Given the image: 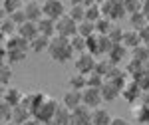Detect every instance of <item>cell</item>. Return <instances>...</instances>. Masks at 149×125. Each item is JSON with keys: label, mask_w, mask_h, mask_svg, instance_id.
<instances>
[{"label": "cell", "mask_w": 149, "mask_h": 125, "mask_svg": "<svg viewBox=\"0 0 149 125\" xmlns=\"http://www.w3.org/2000/svg\"><path fill=\"white\" fill-rule=\"evenodd\" d=\"M133 119L141 125H147L149 123V105H143V103H139L133 107Z\"/></svg>", "instance_id": "obj_23"}, {"label": "cell", "mask_w": 149, "mask_h": 125, "mask_svg": "<svg viewBox=\"0 0 149 125\" xmlns=\"http://www.w3.org/2000/svg\"><path fill=\"white\" fill-rule=\"evenodd\" d=\"M50 40L52 38H46V36H38L34 38L32 42H30V52H36V54H40V52H48V48H50Z\"/></svg>", "instance_id": "obj_22"}, {"label": "cell", "mask_w": 149, "mask_h": 125, "mask_svg": "<svg viewBox=\"0 0 149 125\" xmlns=\"http://www.w3.org/2000/svg\"><path fill=\"white\" fill-rule=\"evenodd\" d=\"M135 81L141 85V90H143V91H149V68L145 69L139 78H135Z\"/></svg>", "instance_id": "obj_40"}, {"label": "cell", "mask_w": 149, "mask_h": 125, "mask_svg": "<svg viewBox=\"0 0 149 125\" xmlns=\"http://www.w3.org/2000/svg\"><path fill=\"white\" fill-rule=\"evenodd\" d=\"M18 34L22 36L24 40H28V42H32L34 38L40 36V30H38V22H30V20H26L24 24L18 26Z\"/></svg>", "instance_id": "obj_13"}, {"label": "cell", "mask_w": 149, "mask_h": 125, "mask_svg": "<svg viewBox=\"0 0 149 125\" xmlns=\"http://www.w3.org/2000/svg\"><path fill=\"white\" fill-rule=\"evenodd\" d=\"M42 10H44V16L52 20H60L62 16L68 14L66 4L62 0H42Z\"/></svg>", "instance_id": "obj_3"}, {"label": "cell", "mask_w": 149, "mask_h": 125, "mask_svg": "<svg viewBox=\"0 0 149 125\" xmlns=\"http://www.w3.org/2000/svg\"><path fill=\"white\" fill-rule=\"evenodd\" d=\"M139 103H143V105H149V91H143V93H141V97H139Z\"/></svg>", "instance_id": "obj_44"}, {"label": "cell", "mask_w": 149, "mask_h": 125, "mask_svg": "<svg viewBox=\"0 0 149 125\" xmlns=\"http://www.w3.org/2000/svg\"><path fill=\"white\" fill-rule=\"evenodd\" d=\"M103 83H105V78L102 74H97V72L88 74V88H102Z\"/></svg>", "instance_id": "obj_37"}, {"label": "cell", "mask_w": 149, "mask_h": 125, "mask_svg": "<svg viewBox=\"0 0 149 125\" xmlns=\"http://www.w3.org/2000/svg\"><path fill=\"white\" fill-rule=\"evenodd\" d=\"M109 125H129L125 121V119H123V117H113V119H111V123Z\"/></svg>", "instance_id": "obj_43"}, {"label": "cell", "mask_w": 149, "mask_h": 125, "mask_svg": "<svg viewBox=\"0 0 149 125\" xmlns=\"http://www.w3.org/2000/svg\"><path fill=\"white\" fill-rule=\"evenodd\" d=\"M24 125H44V123H42V121H38L36 117H32V119H28V121H26Z\"/></svg>", "instance_id": "obj_45"}, {"label": "cell", "mask_w": 149, "mask_h": 125, "mask_svg": "<svg viewBox=\"0 0 149 125\" xmlns=\"http://www.w3.org/2000/svg\"><path fill=\"white\" fill-rule=\"evenodd\" d=\"M32 117H34V115L30 113V109H28V107H24L22 103L14 107V113H12V121H14V123L24 125L28 119H32Z\"/></svg>", "instance_id": "obj_20"}, {"label": "cell", "mask_w": 149, "mask_h": 125, "mask_svg": "<svg viewBox=\"0 0 149 125\" xmlns=\"http://www.w3.org/2000/svg\"><path fill=\"white\" fill-rule=\"evenodd\" d=\"M78 34L84 36V38H90V36L97 34V32H95V22H90V20L80 22V24H78Z\"/></svg>", "instance_id": "obj_31"}, {"label": "cell", "mask_w": 149, "mask_h": 125, "mask_svg": "<svg viewBox=\"0 0 149 125\" xmlns=\"http://www.w3.org/2000/svg\"><path fill=\"white\" fill-rule=\"evenodd\" d=\"M125 52H127V48H125L123 44H115L113 48H111V52H109L105 58H107V60H109L113 66H119V62L125 58Z\"/></svg>", "instance_id": "obj_21"}, {"label": "cell", "mask_w": 149, "mask_h": 125, "mask_svg": "<svg viewBox=\"0 0 149 125\" xmlns=\"http://www.w3.org/2000/svg\"><path fill=\"white\" fill-rule=\"evenodd\" d=\"M58 107H60V105H58V101L54 99V97H50V95H48L46 99H44V103L36 109L34 117L38 119V121H42V123L46 125V123H50V121H54Z\"/></svg>", "instance_id": "obj_2"}, {"label": "cell", "mask_w": 149, "mask_h": 125, "mask_svg": "<svg viewBox=\"0 0 149 125\" xmlns=\"http://www.w3.org/2000/svg\"><path fill=\"white\" fill-rule=\"evenodd\" d=\"M10 80H12V66L2 62V68H0V83H2V88H6L10 83Z\"/></svg>", "instance_id": "obj_35"}, {"label": "cell", "mask_w": 149, "mask_h": 125, "mask_svg": "<svg viewBox=\"0 0 149 125\" xmlns=\"http://www.w3.org/2000/svg\"><path fill=\"white\" fill-rule=\"evenodd\" d=\"M70 125H92V109L88 105H84V103H81L80 107H76L72 111Z\"/></svg>", "instance_id": "obj_8"}, {"label": "cell", "mask_w": 149, "mask_h": 125, "mask_svg": "<svg viewBox=\"0 0 149 125\" xmlns=\"http://www.w3.org/2000/svg\"><path fill=\"white\" fill-rule=\"evenodd\" d=\"M131 60H137V62H149V48L145 44L137 46V48H133L131 50Z\"/></svg>", "instance_id": "obj_29"}, {"label": "cell", "mask_w": 149, "mask_h": 125, "mask_svg": "<svg viewBox=\"0 0 149 125\" xmlns=\"http://www.w3.org/2000/svg\"><path fill=\"white\" fill-rule=\"evenodd\" d=\"M95 64H97V60H95V56L90 54V52H81V54H78L76 60H74L76 72H80V74H84V76L95 72Z\"/></svg>", "instance_id": "obj_4"}, {"label": "cell", "mask_w": 149, "mask_h": 125, "mask_svg": "<svg viewBox=\"0 0 149 125\" xmlns=\"http://www.w3.org/2000/svg\"><path fill=\"white\" fill-rule=\"evenodd\" d=\"M113 24L115 22H111L109 18H105V16H103V18H100V20L95 22V32H97V34H102V36H107Z\"/></svg>", "instance_id": "obj_33"}, {"label": "cell", "mask_w": 149, "mask_h": 125, "mask_svg": "<svg viewBox=\"0 0 149 125\" xmlns=\"http://www.w3.org/2000/svg\"><path fill=\"white\" fill-rule=\"evenodd\" d=\"M6 58H8V64L10 66H16V64H22L24 60H26V52L24 50H10L8 54H6ZM6 62V60H4Z\"/></svg>", "instance_id": "obj_34"}, {"label": "cell", "mask_w": 149, "mask_h": 125, "mask_svg": "<svg viewBox=\"0 0 149 125\" xmlns=\"http://www.w3.org/2000/svg\"><path fill=\"white\" fill-rule=\"evenodd\" d=\"M70 121H72V111H70L68 107L60 105L56 111V117H54V123L56 125H70Z\"/></svg>", "instance_id": "obj_26"}, {"label": "cell", "mask_w": 149, "mask_h": 125, "mask_svg": "<svg viewBox=\"0 0 149 125\" xmlns=\"http://www.w3.org/2000/svg\"><path fill=\"white\" fill-rule=\"evenodd\" d=\"M46 97H48V95H46V93H42V91H30V93H24L22 105H24V107H28V109H30V113L34 115L36 109L44 103Z\"/></svg>", "instance_id": "obj_9"}, {"label": "cell", "mask_w": 149, "mask_h": 125, "mask_svg": "<svg viewBox=\"0 0 149 125\" xmlns=\"http://www.w3.org/2000/svg\"><path fill=\"white\" fill-rule=\"evenodd\" d=\"M121 44L125 46L127 50H133V48H137V46L143 44V40H141V36H139L137 30H125V34H123V42Z\"/></svg>", "instance_id": "obj_17"}, {"label": "cell", "mask_w": 149, "mask_h": 125, "mask_svg": "<svg viewBox=\"0 0 149 125\" xmlns=\"http://www.w3.org/2000/svg\"><path fill=\"white\" fill-rule=\"evenodd\" d=\"M100 90H102L103 101H115V99L121 95V88H117L113 81H109V80H105V83H103Z\"/></svg>", "instance_id": "obj_15"}, {"label": "cell", "mask_w": 149, "mask_h": 125, "mask_svg": "<svg viewBox=\"0 0 149 125\" xmlns=\"http://www.w3.org/2000/svg\"><path fill=\"white\" fill-rule=\"evenodd\" d=\"M84 99H81V91H76V90H68L64 93V97H62V105L64 107H68L70 111H74L76 107H80Z\"/></svg>", "instance_id": "obj_12"}, {"label": "cell", "mask_w": 149, "mask_h": 125, "mask_svg": "<svg viewBox=\"0 0 149 125\" xmlns=\"http://www.w3.org/2000/svg\"><path fill=\"white\" fill-rule=\"evenodd\" d=\"M123 34H125V30H121L117 24H113L111 30H109V34H107V38H109L113 44H121V42H123Z\"/></svg>", "instance_id": "obj_36"}, {"label": "cell", "mask_w": 149, "mask_h": 125, "mask_svg": "<svg viewBox=\"0 0 149 125\" xmlns=\"http://www.w3.org/2000/svg\"><path fill=\"white\" fill-rule=\"evenodd\" d=\"M70 42H72V48H74V52L76 54H81V52H88V38H84V36H74V38H70Z\"/></svg>", "instance_id": "obj_32"}, {"label": "cell", "mask_w": 149, "mask_h": 125, "mask_svg": "<svg viewBox=\"0 0 149 125\" xmlns=\"http://www.w3.org/2000/svg\"><path fill=\"white\" fill-rule=\"evenodd\" d=\"M24 14H26V20H30V22H40V20L44 18L42 2H24Z\"/></svg>", "instance_id": "obj_11"}, {"label": "cell", "mask_w": 149, "mask_h": 125, "mask_svg": "<svg viewBox=\"0 0 149 125\" xmlns=\"http://www.w3.org/2000/svg\"><path fill=\"white\" fill-rule=\"evenodd\" d=\"M141 93H143L141 85H139L135 80H129V81H127V85L121 90V97H123L125 101H129V103H135L139 97H141Z\"/></svg>", "instance_id": "obj_10"}, {"label": "cell", "mask_w": 149, "mask_h": 125, "mask_svg": "<svg viewBox=\"0 0 149 125\" xmlns=\"http://www.w3.org/2000/svg\"><path fill=\"white\" fill-rule=\"evenodd\" d=\"M68 16L72 20H76V22L80 24L86 20V6L84 4H72V8L68 10Z\"/></svg>", "instance_id": "obj_28"}, {"label": "cell", "mask_w": 149, "mask_h": 125, "mask_svg": "<svg viewBox=\"0 0 149 125\" xmlns=\"http://www.w3.org/2000/svg\"><path fill=\"white\" fill-rule=\"evenodd\" d=\"M102 12L105 18H109L111 22L115 20H119L125 12V6H123V0H107V2H103L102 4Z\"/></svg>", "instance_id": "obj_5"}, {"label": "cell", "mask_w": 149, "mask_h": 125, "mask_svg": "<svg viewBox=\"0 0 149 125\" xmlns=\"http://www.w3.org/2000/svg\"><path fill=\"white\" fill-rule=\"evenodd\" d=\"M20 8H24V0H2V18H6V14H14Z\"/></svg>", "instance_id": "obj_24"}, {"label": "cell", "mask_w": 149, "mask_h": 125, "mask_svg": "<svg viewBox=\"0 0 149 125\" xmlns=\"http://www.w3.org/2000/svg\"><path fill=\"white\" fill-rule=\"evenodd\" d=\"M123 6H125L127 14H135V12H141L143 0H123Z\"/></svg>", "instance_id": "obj_38"}, {"label": "cell", "mask_w": 149, "mask_h": 125, "mask_svg": "<svg viewBox=\"0 0 149 125\" xmlns=\"http://www.w3.org/2000/svg\"><path fill=\"white\" fill-rule=\"evenodd\" d=\"M0 32H2V38H10V36L18 34V26L10 20V16L2 18V24H0Z\"/></svg>", "instance_id": "obj_25"}, {"label": "cell", "mask_w": 149, "mask_h": 125, "mask_svg": "<svg viewBox=\"0 0 149 125\" xmlns=\"http://www.w3.org/2000/svg\"><path fill=\"white\" fill-rule=\"evenodd\" d=\"M12 113H14V107H12L10 103H6V101L0 103V117H2V121H4V123L12 121Z\"/></svg>", "instance_id": "obj_39"}, {"label": "cell", "mask_w": 149, "mask_h": 125, "mask_svg": "<svg viewBox=\"0 0 149 125\" xmlns=\"http://www.w3.org/2000/svg\"><path fill=\"white\" fill-rule=\"evenodd\" d=\"M93 2H95V4H100V6H102L103 2H107V0H93Z\"/></svg>", "instance_id": "obj_46"}, {"label": "cell", "mask_w": 149, "mask_h": 125, "mask_svg": "<svg viewBox=\"0 0 149 125\" xmlns=\"http://www.w3.org/2000/svg\"><path fill=\"white\" fill-rule=\"evenodd\" d=\"M48 54L50 58L58 62V64H68L70 60L74 58V48H72V42L70 38H64V36H54L50 40V48H48Z\"/></svg>", "instance_id": "obj_1"}, {"label": "cell", "mask_w": 149, "mask_h": 125, "mask_svg": "<svg viewBox=\"0 0 149 125\" xmlns=\"http://www.w3.org/2000/svg\"><path fill=\"white\" fill-rule=\"evenodd\" d=\"M24 99V93L18 88H4V91H2V101L10 103L12 107H16V105H20Z\"/></svg>", "instance_id": "obj_14"}, {"label": "cell", "mask_w": 149, "mask_h": 125, "mask_svg": "<svg viewBox=\"0 0 149 125\" xmlns=\"http://www.w3.org/2000/svg\"><path fill=\"white\" fill-rule=\"evenodd\" d=\"M56 36H64V38H74L78 36V22L72 20L68 14L56 20Z\"/></svg>", "instance_id": "obj_6"}, {"label": "cell", "mask_w": 149, "mask_h": 125, "mask_svg": "<svg viewBox=\"0 0 149 125\" xmlns=\"http://www.w3.org/2000/svg\"><path fill=\"white\" fill-rule=\"evenodd\" d=\"M139 36H141V40H143V44H149V24L145 28L139 30Z\"/></svg>", "instance_id": "obj_42"}, {"label": "cell", "mask_w": 149, "mask_h": 125, "mask_svg": "<svg viewBox=\"0 0 149 125\" xmlns=\"http://www.w3.org/2000/svg\"><path fill=\"white\" fill-rule=\"evenodd\" d=\"M100 18H103V12H102V6L100 4H90V6H86V20H90V22H97Z\"/></svg>", "instance_id": "obj_27"}, {"label": "cell", "mask_w": 149, "mask_h": 125, "mask_svg": "<svg viewBox=\"0 0 149 125\" xmlns=\"http://www.w3.org/2000/svg\"><path fill=\"white\" fill-rule=\"evenodd\" d=\"M81 99H84V105H88L90 109H95V107H102L103 95L100 88H86L81 91Z\"/></svg>", "instance_id": "obj_7"}, {"label": "cell", "mask_w": 149, "mask_h": 125, "mask_svg": "<svg viewBox=\"0 0 149 125\" xmlns=\"http://www.w3.org/2000/svg\"><path fill=\"white\" fill-rule=\"evenodd\" d=\"M26 2H40V0H26Z\"/></svg>", "instance_id": "obj_48"}, {"label": "cell", "mask_w": 149, "mask_h": 125, "mask_svg": "<svg viewBox=\"0 0 149 125\" xmlns=\"http://www.w3.org/2000/svg\"><path fill=\"white\" fill-rule=\"evenodd\" d=\"M68 88H70V90H76V91H84L86 88H88V76H84V74H80V72H76L74 76H70Z\"/></svg>", "instance_id": "obj_19"}, {"label": "cell", "mask_w": 149, "mask_h": 125, "mask_svg": "<svg viewBox=\"0 0 149 125\" xmlns=\"http://www.w3.org/2000/svg\"><path fill=\"white\" fill-rule=\"evenodd\" d=\"M111 113L105 107H95L92 109V125H109L111 123Z\"/></svg>", "instance_id": "obj_16"}, {"label": "cell", "mask_w": 149, "mask_h": 125, "mask_svg": "<svg viewBox=\"0 0 149 125\" xmlns=\"http://www.w3.org/2000/svg\"><path fill=\"white\" fill-rule=\"evenodd\" d=\"M10 20L16 24V26H20V24L26 22V14H24V8H20V10H16L14 14H10Z\"/></svg>", "instance_id": "obj_41"}, {"label": "cell", "mask_w": 149, "mask_h": 125, "mask_svg": "<svg viewBox=\"0 0 149 125\" xmlns=\"http://www.w3.org/2000/svg\"><path fill=\"white\" fill-rule=\"evenodd\" d=\"M38 30H40V34L46 36V38H54V36H56V20L44 16V18L38 22Z\"/></svg>", "instance_id": "obj_18"}, {"label": "cell", "mask_w": 149, "mask_h": 125, "mask_svg": "<svg viewBox=\"0 0 149 125\" xmlns=\"http://www.w3.org/2000/svg\"><path fill=\"white\" fill-rule=\"evenodd\" d=\"M4 125H18V123H14V121H8V123H4Z\"/></svg>", "instance_id": "obj_47"}, {"label": "cell", "mask_w": 149, "mask_h": 125, "mask_svg": "<svg viewBox=\"0 0 149 125\" xmlns=\"http://www.w3.org/2000/svg\"><path fill=\"white\" fill-rule=\"evenodd\" d=\"M129 18H131V26H133V30H141V28H145V26H147V16H145V14H143V12H135V14H129Z\"/></svg>", "instance_id": "obj_30"}]
</instances>
